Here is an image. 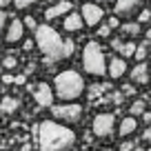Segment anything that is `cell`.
<instances>
[{
  "instance_id": "836d02e7",
  "label": "cell",
  "mask_w": 151,
  "mask_h": 151,
  "mask_svg": "<svg viewBox=\"0 0 151 151\" xmlns=\"http://www.w3.org/2000/svg\"><path fill=\"white\" fill-rule=\"evenodd\" d=\"M142 118H145V122H151V113L145 111V113H142Z\"/></svg>"
},
{
  "instance_id": "3957f363",
  "label": "cell",
  "mask_w": 151,
  "mask_h": 151,
  "mask_svg": "<svg viewBox=\"0 0 151 151\" xmlns=\"http://www.w3.org/2000/svg\"><path fill=\"white\" fill-rule=\"evenodd\" d=\"M53 91L62 102H71V100H78L85 93V80L78 71H60L53 80Z\"/></svg>"
},
{
  "instance_id": "cb8c5ba5",
  "label": "cell",
  "mask_w": 151,
  "mask_h": 151,
  "mask_svg": "<svg viewBox=\"0 0 151 151\" xmlns=\"http://www.w3.org/2000/svg\"><path fill=\"white\" fill-rule=\"evenodd\" d=\"M138 20H140V22H149V20H151V11H149V9H140Z\"/></svg>"
},
{
  "instance_id": "ffe728a7",
  "label": "cell",
  "mask_w": 151,
  "mask_h": 151,
  "mask_svg": "<svg viewBox=\"0 0 151 151\" xmlns=\"http://www.w3.org/2000/svg\"><path fill=\"white\" fill-rule=\"evenodd\" d=\"M147 53H149V51H147V45H138V47H136V53H133V58H136L138 62H142V60L147 58Z\"/></svg>"
},
{
  "instance_id": "e0dca14e",
  "label": "cell",
  "mask_w": 151,
  "mask_h": 151,
  "mask_svg": "<svg viewBox=\"0 0 151 151\" xmlns=\"http://www.w3.org/2000/svg\"><path fill=\"white\" fill-rule=\"evenodd\" d=\"M136 47H138V45H133V42H122V47H120L118 51H120V56H122V58H129V56L136 53Z\"/></svg>"
},
{
  "instance_id": "9c48e42d",
  "label": "cell",
  "mask_w": 151,
  "mask_h": 151,
  "mask_svg": "<svg viewBox=\"0 0 151 151\" xmlns=\"http://www.w3.org/2000/svg\"><path fill=\"white\" fill-rule=\"evenodd\" d=\"M80 11H82V18H85V24H89V27H96V24L102 20V14H104L96 2H87V5H82Z\"/></svg>"
},
{
  "instance_id": "d6986e66",
  "label": "cell",
  "mask_w": 151,
  "mask_h": 151,
  "mask_svg": "<svg viewBox=\"0 0 151 151\" xmlns=\"http://www.w3.org/2000/svg\"><path fill=\"white\" fill-rule=\"evenodd\" d=\"M129 111H131V116H142V113H145V100H136Z\"/></svg>"
},
{
  "instance_id": "603a6c76",
  "label": "cell",
  "mask_w": 151,
  "mask_h": 151,
  "mask_svg": "<svg viewBox=\"0 0 151 151\" xmlns=\"http://www.w3.org/2000/svg\"><path fill=\"white\" fill-rule=\"evenodd\" d=\"M73 51H76V42H73V40H65V53H67V58L73 56Z\"/></svg>"
},
{
  "instance_id": "ac0fdd59",
  "label": "cell",
  "mask_w": 151,
  "mask_h": 151,
  "mask_svg": "<svg viewBox=\"0 0 151 151\" xmlns=\"http://www.w3.org/2000/svg\"><path fill=\"white\" fill-rule=\"evenodd\" d=\"M120 31L127 33V36H136V33L140 31V27H138L136 22H127V24H122V27H120Z\"/></svg>"
},
{
  "instance_id": "7a4b0ae2",
  "label": "cell",
  "mask_w": 151,
  "mask_h": 151,
  "mask_svg": "<svg viewBox=\"0 0 151 151\" xmlns=\"http://www.w3.org/2000/svg\"><path fill=\"white\" fill-rule=\"evenodd\" d=\"M36 45H38V49L42 51V56H45L47 62H58V60H65L67 58L65 40H62L60 33H58L53 27H49V24H38Z\"/></svg>"
},
{
  "instance_id": "d6a6232c",
  "label": "cell",
  "mask_w": 151,
  "mask_h": 151,
  "mask_svg": "<svg viewBox=\"0 0 151 151\" xmlns=\"http://www.w3.org/2000/svg\"><path fill=\"white\" fill-rule=\"evenodd\" d=\"M11 2H14V0H0V7H9Z\"/></svg>"
},
{
  "instance_id": "7c38bea8",
  "label": "cell",
  "mask_w": 151,
  "mask_h": 151,
  "mask_svg": "<svg viewBox=\"0 0 151 151\" xmlns=\"http://www.w3.org/2000/svg\"><path fill=\"white\" fill-rule=\"evenodd\" d=\"M107 73L111 76L113 80L122 78V76L127 73V62H124V58H111V60L107 62Z\"/></svg>"
},
{
  "instance_id": "83f0119b",
  "label": "cell",
  "mask_w": 151,
  "mask_h": 151,
  "mask_svg": "<svg viewBox=\"0 0 151 151\" xmlns=\"http://www.w3.org/2000/svg\"><path fill=\"white\" fill-rule=\"evenodd\" d=\"M5 24H7V16H5V11H0V33L5 29Z\"/></svg>"
},
{
  "instance_id": "7402d4cb",
  "label": "cell",
  "mask_w": 151,
  "mask_h": 151,
  "mask_svg": "<svg viewBox=\"0 0 151 151\" xmlns=\"http://www.w3.org/2000/svg\"><path fill=\"white\" fill-rule=\"evenodd\" d=\"M16 65H18V60H16L14 56H7L5 60H2V67H5V69H16Z\"/></svg>"
},
{
  "instance_id": "4dcf8cb0",
  "label": "cell",
  "mask_w": 151,
  "mask_h": 151,
  "mask_svg": "<svg viewBox=\"0 0 151 151\" xmlns=\"http://www.w3.org/2000/svg\"><path fill=\"white\" fill-rule=\"evenodd\" d=\"M142 138H145L147 142H151V127H147V131H145V136H142Z\"/></svg>"
},
{
  "instance_id": "e575fe53",
  "label": "cell",
  "mask_w": 151,
  "mask_h": 151,
  "mask_svg": "<svg viewBox=\"0 0 151 151\" xmlns=\"http://www.w3.org/2000/svg\"><path fill=\"white\" fill-rule=\"evenodd\" d=\"M131 151H145V149H142V147H138V145H136V147H133Z\"/></svg>"
},
{
  "instance_id": "8d00e7d4",
  "label": "cell",
  "mask_w": 151,
  "mask_h": 151,
  "mask_svg": "<svg viewBox=\"0 0 151 151\" xmlns=\"http://www.w3.org/2000/svg\"><path fill=\"white\" fill-rule=\"evenodd\" d=\"M96 2H102V0H96Z\"/></svg>"
},
{
  "instance_id": "ba28073f",
  "label": "cell",
  "mask_w": 151,
  "mask_h": 151,
  "mask_svg": "<svg viewBox=\"0 0 151 151\" xmlns=\"http://www.w3.org/2000/svg\"><path fill=\"white\" fill-rule=\"evenodd\" d=\"M33 100L38 102V107H53V91L47 82H40V85L33 89Z\"/></svg>"
},
{
  "instance_id": "4316f807",
  "label": "cell",
  "mask_w": 151,
  "mask_h": 151,
  "mask_svg": "<svg viewBox=\"0 0 151 151\" xmlns=\"http://www.w3.org/2000/svg\"><path fill=\"white\" fill-rule=\"evenodd\" d=\"M133 147H136V142H122V145H120V151H131Z\"/></svg>"
},
{
  "instance_id": "d4e9b609",
  "label": "cell",
  "mask_w": 151,
  "mask_h": 151,
  "mask_svg": "<svg viewBox=\"0 0 151 151\" xmlns=\"http://www.w3.org/2000/svg\"><path fill=\"white\" fill-rule=\"evenodd\" d=\"M22 22H24V27L33 29V31H36V29H38V22H36V18H31V16H27V18H24Z\"/></svg>"
},
{
  "instance_id": "8fae6325",
  "label": "cell",
  "mask_w": 151,
  "mask_h": 151,
  "mask_svg": "<svg viewBox=\"0 0 151 151\" xmlns=\"http://www.w3.org/2000/svg\"><path fill=\"white\" fill-rule=\"evenodd\" d=\"M82 27H85V18H82V14H78V11H71V14L65 18V24H62V29L69 31V33L82 31Z\"/></svg>"
},
{
  "instance_id": "6da1fadb",
  "label": "cell",
  "mask_w": 151,
  "mask_h": 151,
  "mask_svg": "<svg viewBox=\"0 0 151 151\" xmlns=\"http://www.w3.org/2000/svg\"><path fill=\"white\" fill-rule=\"evenodd\" d=\"M40 151H71L76 147V133L67 124L56 120H42L36 129Z\"/></svg>"
},
{
  "instance_id": "52a82bcc",
  "label": "cell",
  "mask_w": 151,
  "mask_h": 151,
  "mask_svg": "<svg viewBox=\"0 0 151 151\" xmlns=\"http://www.w3.org/2000/svg\"><path fill=\"white\" fill-rule=\"evenodd\" d=\"M140 0H116V7H113V11H116V16H122V18H131L133 14H138L140 11Z\"/></svg>"
},
{
  "instance_id": "5b68a950",
  "label": "cell",
  "mask_w": 151,
  "mask_h": 151,
  "mask_svg": "<svg viewBox=\"0 0 151 151\" xmlns=\"http://www.w3.org/2000/svg\"><path fill=\"white\" fill-rule=\"evenodd\" d=\"M51 113H53V118H56L58 122H62V124H76V122H80V118H82V107L76 104V102L53 104Z\"/></svg>"
},
{
  "instance_id": "2e32d148",
  "label": "cell",
  "mask_w": 151,
  "mask_h": 151,
  "mask_svg": "<svg viewBox=\"0 0 151 151\" xmlns=\"http://www.w3.org/2000/svg\"><path fill=\"white\" fill-rule=\"evenodd\" d=\"M18 107H20V102L16 98H5L2 102H0V111L2 113H14Z\"/></svg>"
},
{
  "instance_id": "277c9868",
  "label": "cell",
  "mask_w": 151,
  "mask_h": 151,
  "mask_svg": "<svg viewBox=\"0 0 151 151\" xmlns=\"http://www.w3.org/2000/svg\"><path fill=\"white\" fill-rule=\"evenodd\" d=\"M82 67L89 76H104L107 73V58L98 42H87L82 51Z\"/></svg>"
},
{
  "instance_id": "1f68e13d",
  "label": "cell",
  "mask_w": 151,
  "mask_h": 151,
  "mask_svg": "<svg viewBox=\"0 0 151 151\" xmlns=\"http://www.w3.org/2000/svg\"><path fill=\"white\" fill-rule=\"evenodd\" d=\"M124 93L131 96V93H133V87H131V85H127V87H124Z\"/></svg>"
},
{
  "instance_id": "d590c367",
  "label": "cell",
  "mask_w": 151,
  "mask_h": 151,
  "mask_svg": "<svg viewBox=\"0 0 151 151\" xmlns=\"http://www.w3.org/2000/svg\"><path fill=\"white\" fill-rule=\"evenodd\" d=\"M147 40H151V29H149V31H147Z\"/></svg>"
},
{
  "instance_id": "5bb4252c",
  "label": "cell",
  "mask_w": 151,
  "mask_h": 151,
  "mask_svg": "<svg viewBox=\"0 0 151 151\" xmlns=\"http://www.w3.org/2000/svg\"><path fill=\"white\" fill-rule=\"evenodd\" d=\"M67 11H71V2L69 0H60L58 5L49 7V9L45 11V18L47 20H56V18H60L62 14H67Z\"/></svg>"
},
{
  "instance_id": "9a60e30c",
  "label": "cell",
  "mask_w": 151,
  "mask_h": 151,
  "mask_svg": "<svg viewBox=\"0 0 151 151\" xmlns=\"http://www.w3.org/2000/svg\"><path fill=\"white\" fill-rule=\"evenodd\" d=\"M136 129H138V120H136V116H129V118H124L122 122H120L118 133H120V138H127V136H131Z\"/></svg>"
},
{
  "instance_id": "44dd1931",
  "label": "cell",
  "mask_w": 151,
  "mask_h": 151,
  "mask_svg": "<svg viewBox=\"0 0 151 151\" xmlns=\"http://www.w3.org/2000/svg\"><path fill=\"white\" fill-rule=\"evenodd\" d=\"M38 0H14V5L18 7V9H27V7H31V5H36Z\"/></svg>"
},
{
  "instance_id": "f546056e",
  "label": "cell",
  "mask_w": 151,
  "mask_h": 151,
  "mask_svg": "<svg viewBox=\"0 0 151 151\" xmlns=\"http://www.w3.org/2000/svg\"><path fill=\"white\" fill-rule=\"evenodd\" d=\"M120 47H122V40H118V38H116V40H111V49H116V51H118Z\"/></svg>"
},
{
  "instance_id": "8992f818",
  "label": "cell",
  "mask_w": 151,
  "mask_h": 151,
  "mask_svg": "<svg viewBox=\"0 0 151 151\" xmlns=\"http://www.w3.org/2000/svg\"><path fill=\"white\" fill-rule=\"evenodd\" d=\"M91 131H93L96 138H111L113 131H116V116L113 113H98L93 118Z\"/></svg>"
},
{
  "instance_id": "484cf974",
  "label": "cell",
  "mask_w": 151,
  "mask_h": 151,
  "mask_svg": "<svg viewBox=\"0 0 151 151\" xmlns=\"http://www.w3.org/2000/svg\"><path fill=\"white\" fill-rule=\"evenodd\" d=\"M109 33H111V27H109V24H102V27L98 29V36L100 38H109Z\"/></svg>"
},
{
  "instance_id": "f1b7e54d",
  "label": "cell",
  "mask_w": 151,
  "mask_h": 151,
  "mask_svg": "<svg viewBox=\"0 0 151 151\" xmlns=\"http://www.w3.org/2000/svg\"><path fill=\"white\" fill-rule=\"evenodd\" d=\"M118 24H120L118 16H113V18H109V27H111V29H116V27H118Z\"/></svg>"
},
{
  "instance_id": "4fadbf2b",
  "label": "cell",
  "mask_w": 151,
  "mask_h": 151,
  "mask_svg": "<svg viewBox=\"0 0 151 151\" xmlns=\"http://www.w3.org/2000/svg\"><path fill=\"white\" fill-rule=\"evenodd\" d=\"M131 82H133V85H147V82H149V67L145 65V60L138 62V65L133 67V71H131Z\"/></svg>"
},
{
  "instance_id": "74e56055",
  "label": "cell",
  "mask_w": 151,
  "mask_h": 151,
  "mask_svg": "<svg viewBox=\"0 0 151 151\" xmlns=\"http://www.w3.org/2000/svg\"><path fill=\"white\" fill-rule=\"evenodd\" d=\"M149 22H151V20H149Z\"/></svg>"
},
{
  "instance_id": "30bf717a",
  "label": "cell",
  "mask_w": 151,
  "mask_h": 151,
  "mask_svg": "<svg viewBox=\"0 0 151 151\" xmlns=\"http://www.w3.org/2000/svg\"><path fill=\"white\" fill-rule=\"evenodd\" d=\"M22 33H24V22L22 20H18V18H14L9 24H7V42L9 45H14V42H18V40H22Z\"/></svg>"
}]
</instances>
